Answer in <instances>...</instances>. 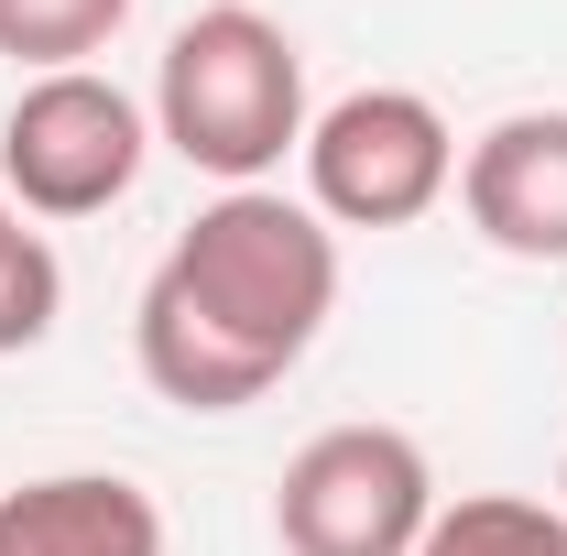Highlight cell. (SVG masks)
I'll return each instance as SVG.
<instances>
[{"mask_svg": "<svg viewBox=\"0 0 567 556\" xmlns=\"http://www.w3.org/2000/svg\"><path fill=\"white\" fill-rule=\"evenodd\" d=\"M339 306V229L274 186H218L132 306L142 382L186 415H240L317 349Z\"/></svg>", "mask_w": 567, "mask_h": 556, "instance_id": "6da1fadb", "label": "cell"}, {"mask_svg": "<svg viewBox=\"0 0 567 556\" xmlns=\"http://www.w3.org/2000/svg\"><path fill=\"white\" fill-rule=\"evenodd\" d=\"M153 142L186 153L218 186H262L284 153H306V55L274 11L208 0L164 33L153 66Z\"/></svg>", "mask_w": 567, "mask_h": 556, "instance_id": "7a4b0ae2", "label": "cell"}, {"mask_svg": "<svg viewBox=\"0 0 567 556\" xmlns=\"http://www.w3.org/2000/svg\"><path fill=\"white\" fill-rule=\"evenodd\" d=\"M142 153H153V121L121 76H22V99L0 110V197L22 218H99L142 186Z\"/></svg>", "mask_w": 567, "mask_h": 556, "instance_id": "3957f363", "label": "cell"}, {"mask_svg": "<svg viewBox=\"0 0 567 556\" xmlns=\"http://www.w3.org/2000/svg\"><path fill=\"white\" fill-rule=\"evenodd\" d=\"M436 524V470L404 425H328L284 459V556H415Z\"/></svg>", "mask_w": 567, "mask_h": 556, "instance_id": "277c9868", "label": "cell"}, {"mask_svg": "<svg viewBox=\"0 0 567 556\" xmlns=\"http://www.w3.org/2000/svg\"><path fill=\"white\" fill-rule=\"evenodd\" d=\"M458 186V132L425 87H350L306 121V197L339 229H415Z\"/></svg>", "mask_w": 567, "mask_h": 556, "instance_id": "5b68a950", "label": "cell"}, {"mask_svg": "<svg viewBox=\"0 0 567 556\" xmlns=\"http://www.w3.org/2000/svg\"><path fill=\"white\" fill-rule=\"evenodd\" d=\"M458 208L513 262H567V110H513L458 153Z\"/></svg>", "mask_w": 567, "mask_h": 556, "instance_id": "8992f818", "label": "cell"}, {"mask_svg": "<svg viewBox=\"0 0 567 556\" xmlns=\"http://www.w3.org/2000/svg\"><path fill=\"white\" fill-rule=\"evenodd\" d=\"M0 556H164V513L121 470H55L0 491Z\"/></svg>", "mask_w": 567, "mask_h": 556, "instance_id": "52a82bcc", "label": "cell"}, {"mask_svg": "<svg viewBox=\"0 0 567 556\" xmlns=\"http://www.w3.org/2000/svg\"><path fill=\"white\" fill-rule=\"evenodd\" d=\"M415 556H567V502H524V491H470L436 502Z\"/></svg>", "mask_w": 567, "mask_h": 556, "instance_id": "ba28073f", "label": "cell"}, {"mask_svg": "<svg viewBox=\"0 0 567 556\" xmlns=\"http://www.w3.org/2000/svg\"><path fill=\"white\" fill-rule=\"evenodd\" d=\"M121 22H132V0H0V55L55 76V66H87Z\"/></svg>", "mask_w": 567, "mask_h": 556, "instance_id": "9c48e42d", "label": "cell"}, {"mask_svg": "<svg viewBox=\"0 0 567 556\" xmlns=\"http://www.w3.org/2000/svg\"><path fill=\"white\" fill-rule=\"evenodd\" d=\"M55 317H66V262H55V240H44V229H11V240H0V360L33 349Z\"/></svg>", "mask_w": 567, "mask_h": 556, "instance_id": "30bf717a", "label": "cell"}, {"mask_svg": "<svg viewBox=\"0 0 567 556\" xmlns=\"http://www.w3.org/2000/svg\"><path fill=\"white\" fill-rule=\"evenodd\" d=\"M11 229H22V208H11V197H0V240H11Z\"/></svg>", "mask_w": 567, "mask_h": 556, "instance_id": "8fae6325", "label": "cell"}]
</instances>
